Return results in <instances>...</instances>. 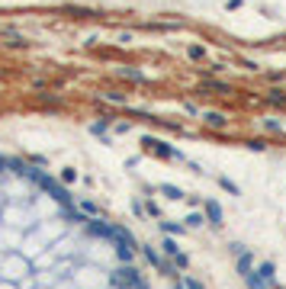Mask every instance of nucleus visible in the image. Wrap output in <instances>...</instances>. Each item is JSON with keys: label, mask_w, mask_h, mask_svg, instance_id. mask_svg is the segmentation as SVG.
<instances>
[{"label": "nucleus", "mask_w": 286, "mask_h": 289, "mask_svg": "<svg viewBox=\"0 0 286 289\" xmlns=\"http://www.w3.org/2000/svg\"><path fill=\"white\" fill-rule=\"evenodd\" d=\"M80 209H84V212H87V216H93V218H100V209H97V206H93V203H90V199H84V203H80Z\"/></svg>", "instance_id": "15"}, {"label": "nucleus", "mask_w": 286, "mask_h": 289, "mask_svg": "<svg viewBox=\"0 0 286 289\" xmlns=\"http://www.w3.org/2000/svg\"><path fill=\"white\" fill-rule=\"evenodd\" d=\"M203 122L213 126V129H222V126H225V116H222V113H203Z\"/></svg>", "instance_id": "8"}, {"label": "nucleus", "mask_w": 286, "mask_h": 289, "mask_svg": "<svg viewBox=\"0 0 286 289\" xmlns=\"http://www.w3.org/2000/svg\"><path fill=\"white\" fill-rule=\"evenodd\" d=\"M87 228H90V235H103V238H113L116 241V225H106L103 218H90Z\"/></svg>", "instance_id": "4"}, {"label": "nucleus", "mask_w": 286, "mask_h": 289, "mask_svg": "<svg viewBox=\"0 0 286 289\" xmlns=\"http://www.w3.org/2000/svg\"><path fill=\"white\" fill-rule=\"evenodd\" d=\"M161 228H164L167 235H180V231H183V225H177V222H164Z\"/></svg>", "instance_id": "17"}, {"label": "nucleus", "mask_w": 286, "mask_h": 289, "mask_svg": "<svg viewBox=\"0 0 286 289\" xmlns=\"http://www.w3.org/2000/svg\"><path fill=\"white\" fill-rule=\"evenodd\" d=\"M10 167V161H6V157H0V170H6Z\"/></svg>", "instance_id": "23"}, {"label": "nucleus", "mask_w": 286, "mask_h": 289, "mask_svg": "<svg viewBox=\"0 0 286 289\" xmlns=\"http://www.w3.org/2000/svg\"><path fill=\"white\" fill-rule=\"evenodd\" d=\"M219 183H222V190H228V193H231V196H238V193H241V190H238V183H231L228 177H219Z\"/></svg>", "instance_id": "13"}, {"label": "nucleus", "mask_w": 286, "mask_h": 289, "mask_svg": "<svg viewBox=\"0 0 286 289\" xmlns=\"http://www.w3.org/2000/svg\"><path fill=\"white\" fill-rule=\"evenodd\" d=\"M203 222H209V218H203L200 212H190V216H187V225H190V228H196V225H203Z\"/></svg>", "instance_id": "16"}, {"label": "nucleus", "mask_w": 286, "mask_h": 289, "mask_svg": "<svg viewBox=\"0 0 286 289\" xmlns=\"http://www.w3.org/2000/svg\"><path fill=\"white\" fill-rule=\"evenodd\" d=\"M161 193H164V196L167 199H183V190L180 187H174V183H161V187H158Z\"/></svg>", "instance_id": "9"}, {"label": "nucleus", "mask_w": 286, "mask_h": 289, "mask_svg": "<svg viewBox=\"0 0 286 289\" xmlns=\"http://www.w3.org/2000/svg\"><path fill=\"white\" fill-rule=\"evenodd\" d=\"M36 183H39V187H42L45 193H52V196H55V199H58V203H65V206H68V203H71V196H68V190H65V187H61V183H58V180H52V177H49V174H42V170H39V177H36Z\"/></svg>", "instance_id": "1"}, {"label": "nucleus", "mask_w": 286, "mask_h": 289, "mask_svg": "<svg viewBox=\"0 0 286 289\" xmlns=\"http://www.w3.org/2000/svg\"><path fill=\"white\" fill-rule=\"evenodd\" d=\"M129 289H145V283H142V286H129Z\"/></svg>", "instance_id": "24"}, {"label": "nucleus", "mask_w": 286, "mask_h": 289, "mask_svg": "<svg viewBox=\"0 0 286 289\" xmlns=\"http://www.w3.org/2000/svg\"><path fill=\"white\" fill-rule=\"evenodd\" d=\"M174 264L180 267V270H187V267H190V257H187V254L180 251V254H177V257H174Z\"/></svg>", "instance_id": "18"}, {"label": "nucleus", "mask_w": 286, "mask_h": 289, "mask_svg": "<svg viewBox=\"0 0 286 289\" xmlns=\"http://www.w3.org/2000/svg\"><path fill=\"white\" fill-rule=\"evenodd\" d=\"M187 289H203V283H200V280H193V277H190V280H187Z\"/></svg>", "instance_id": "22"}, {"label": "nucleus", "mask_w": 286, "mask_h": 289, "mask_svg": "<svg viewBox=\"0 0 286 289\" xmlns=\"http://www.w3.org/2000/svg\"><path fill=\"white\" fill-rule=\"evenodd\" d=\"M251 264H254V257H251L248 251L238 254V273H241V277H248V273H251Z\"/></svg>", "instance_id": "7"}, {"label": "nucleus", "mask_w": 286, "mask_h": 289, "mask_svg": "<svg viewBox=\"0 0 286 289\" xmlns=\"http://www.w3.org/2000/svg\"><path fill=\"white\" fill-rule=\"evenodd\" d=\"M116 257L129 264V260H132V247H129V244H122V241H116Z\"/></svg>", "instance_id": "12"}, {"label": "nucleus", "mask_w": 286, "mask_h": 289, "mask_svg": "<svg viewBox=\"0 0 286 289\" xmlns=\"http://www.w3.org/2000/svg\"><path fill=\"white\" fill-rule=\"evenodd\" d=\"M90 132H93V135H103V132H106V122H93Z\"/></svg>", "instance_id": "20"}, {"label": "nucleus", "mask_w": 286, "mask_h": 289, "mask_svg": "<svg viewBox=\"0 0 286 289\" xmlns=\"http://www.w3.org/2000/svg\"><path fill=\"white\" fill-rule=\"evenodd\" d=\"M142 144H145L148 151H154V154H158V157H167V161H171V157H180V151L167 148V144L161 142V139H142Z\"/></svg>", "instance_id": "3"}, {"label": "nucleus", "mask_w": 286, "mask_h": 289, "mask_svg": "<svg viewBox=\"0 0 286 289\" xmlns=\"http://www.w3.org/2000/svg\"><path fill=\"white\" fill-rule=\"evenodd\" d=\"M161 247H164V254H167V257H177V254H180V251H177V241H174V238H167Z\"/></svg>", "instance_id": "14"}, {"label": "nucleus", "mask_w": 286, "mask_h": 289, "mask_svg": "<svg viewBox=\"0 0 286 289\" xmlns=\"http://www.w3.org/2000/svg\"><path fill=\"white\" fill-rule=\"evenodd\" d=\"M244 283H248V289H264V286H267V280H264L261 273H248V277H244Z\"/></svg>", "instance_id": "10"}, {"label": "nucleus", "mask_w": 286, "mask_h": 289, "mask_svg": "<svg viewBox=\"0 0 286 289\" xmlns=\"http://www.w3.org/2000/svg\"><path fill=\"white\" fill-rule=\"evenodd\" d=\"M203 55H206V52H203V48H200V45H193V48H190V58H196V61H200V58H203Z\"/></svg>", "instance_id": "21"}, {"label": "nucleus", "mask_w": 286, "mask_h": 289, "mask_svg": "<svg viewBox=\"0 0 286 289\" xmlns=\"http://www.w3.org/2000/svg\"><path fill=\"white\" fill-rule=\"evenodd\" d=\"M116 286L119 289H129V286H142V277L135 267H122L119 273H116Z\"/></svg>", "instance_id": "2"}, {"label": "nucleus", "mask_w": 286, "mask_h": 289, "mask_svg": "<svg viewBox=\"0 0 286 289\" xmlns=\"http://www.w3.org/2000/svg\"><path fill=\"white\" fill-rule=\"evenodd\" d=\"M145 257H148V260H151V264H154V267H158V270H161V273H171V267H167V264H164V260H161V254H158V251H154V247H151V244H148V247H145Z\"/></svg>", "instance_id": "6"}, {"label": "nucleus", "mask_w": 286, "mask_h": 289, "mask_svg": "<svg viewBox=\"0 0 286 289\" xmlns=\"http://www.w3.org/2000/svg\"><path fill=\"white\" fill-rule=\"evenodd\" d=\"M206 218L213 225H222V218H225V216H222V206L215 203V199H206Z\"/></svg>", "instance_id": "5"}, {"label": "nucleus", "mask_w": 286, "mask_h": 289, "mask_svg": "<svg viewBox=\"0 0 286 289\" xmlns=\"http://www.w3.org/2000/svg\"><path fill=\"white\" fill-rule=\"evenodd\" d=\"M257 273H261V277H264V280H267V283H270V280H274V277H277V267H274V264H270V260H264V264H261V267H257Z\"/></svg>", "instance_id": "11"}, {"label": "nucleus", "mask_w": 286, "mask_h": 289, "mask_svg": "<svg viewBox=\"0 0 286 289\" xmlns=\"http://www.w3.org/2000/svg\"><path fill=\"white\" fill-rule=\"evenodd\" d=\"M61 180H65V183L77 180V170H74V167H65V174H61Z\"/></svg>", "instance_id": "19"}]
</instances>
